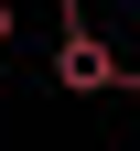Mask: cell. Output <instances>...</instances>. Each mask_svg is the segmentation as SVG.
<instances>
[{"instance_id": "7a4b0ae2", "label": "cell", "mask_w": 140, "mask_h": 151, "mask_svg": "<svg viewBox=\"0 0 140 151\" xmlns=\"http://www.w3.org/2000/svg\"><path fill=\"white\" fill-rule=\"evenodd\" d=\"M0 54H11V0H0Z\"/></svg>"}, {"instance_id": "6da1fadb", "label": "cell", "mask_w": 140, "mask_h": 151, "mask_svg": "<svg viewBox=\"0 0 140 151\" xmlns=\"http://www.w3.org/2000/svg\"><path fill=\"white\" fill-rule=\"evenodd\" d=\"M54 86H65V97H108V86H129V65L108 54V32L65 22V43H54Z\"/></svg>"}]
</instances>
